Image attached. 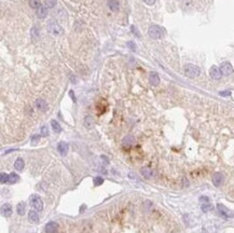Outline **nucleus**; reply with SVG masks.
Returning a JSON list of instances; mask_svg holds the SVG:
<instances>
[{
    "label": "nucleus",
    "instance_id": "1",
    "mask_svg": "<svg viewBox=\"0 0 234 233\" xmlns=\"http://www.w3.org/2000/svg\"><path fill=\"white\" fill-rule=\"evenodd\" d=\"M164 29L160 27L159 25H152L148 29V35L152 39H161L164 36Z\"/></svg>",
    "mask_w": 234,
    "mask_h": 233
},
{
    "label": "nucleus",
    "instance_id": "2",
    "mask_svg": "<svg viewBox=\"0 0 234 233\" xmlns=\"http://www.w3.org/2000/svg\"><path fill=\"white\" fill-rule=\"evenodd\" d=\"M200 72H201L200 68H199L197 66L193 65V64H189V65H187L185 67V74L187 77H189V78L197 77V76L200 74Z\"/></svg>",
    "mask_w": 234,
    "mask_h": 233
},
{
    "label": "nucleus",
    "instance_id": "3",
    "mask_svg": "<svg viewBox=\"0 0 234 233\" xmlns=\"http://www.w3.org/2000/svg\"><path fill=\"white\" fill-rule=\"evenodd\" d=\"M29 203L31 205V207L35 208L36 210H42V208H43L42 200L40 199V196L37 195V194L30 195V197H29Z\"/></svg>",
    "mask_w": 234,
    "mask_h": 233
},
{
    "label": "nucleus",
    "instance_id": "4",
    "mask_svg": "<svg viewBox=\"0 0 234 233\" xmlns=\"http://www.w3.org/2000/svg\"><path fill=\"white\" fill-rule=\"evenodd\" d=\"M48 31L52 33L53 36H59L63 33V28L55 23H50L48 25Z\"/></svg>",
    "mask_w": 234,
    "mask_h": 233
},
{
    "label": "nucleus",
    "instance_id": "5",
    "mask_svg": "<svg viewBox=\"0 0 234 233\" xmlns=\"http://www.w3.org/2000/svg\"><path fill=\"white\" fill-rule=\"evenodd\" d=\"M220 71L223 76H230L233 74V67L229 61H224L220 66Z\"/></svg>",
    "mask_w": 234,
    "mask_h": 233
},
{
    "label": "nucleus",
    "instance_id": "6",
    "mask_svg": "<svg viewBox=\"0 0 234 233\" xmlns=\"http://www.w3.org/2000/svg\"><path fill=\"white\" fill-rule=\"evenodd\" d=\"M217 209H218V212L220 213V215H221L223 218H226V219H229V218H232V217H233V214L231 213L224 205L220 204V203L217 205Z\"/></svg>",
    "mask_w": 234,
    "mask_h": 233
},
{
    "label": "nucleus",
    "instance_id": "7",
    "mask_svg": "<svg viewBox=\"0 0 234 233\" xmlns=\"http://www.w3.org/2000/svg\"><path fill=\"white\" fill-rule=\"evenodd\" d=\"M45 233H57L58 232V225L57 223H55V222H53V221H51V222H48L46 225H45Z\"/></svg>",
    "mask_w": 234,
    "mask_h": 233
},
{
    "label": "nucleus",
    "instance_id": "8",
    "mask_svg": "<svg viewBox=\"0 0 234 233\" xmlns=\"http://www.w3.org/2000/svg\"><path fill=\"white\" fill-rule=\"evenodd\" d=\"M209 74L210 77L215 79V80H219L221 78V71H220V68H218L217 66H213L211 68L209 69Z\"/></svg>",
    "mask_w": 234,
    "mask_h": 233
},
{
    "label": "nucleus",
    "instance_id": "9",
    "mask_svg": "<svg viewBox=\"0 0 234 233\" xmlns=\"http://www.w3.org/2000/svg\"><path fill=\"white\" fill-rule=\"evenodd\" d=\"M1 214L3 217H11L12 215V206L8 203H5L1 206Z\"/></svg>",
    "mask_w": 234,
    "mask_h": 233
},
{
    "label": "nucleus",
    "instance_id": "10",
    "mask_svg": "<svg viewBox=\"0 0 234 233\" xmlns=\"http://www.w3.org/2000/svg\"><path fill=\"white\" fill-rule=\"evenodd\" d=\"M57 151L61 153V155L65 156V155L67 154V152H68V145H67L66 143H64V141H61V143H58V145H57Z\"/></svg>",
    "mask_w": 234,
    "mask_h": 233
},
{
    "label": "nucleus",
    "instance_id": "11",
    "mask_svg": "<svg viewBox=\"0 0 234 233\" xmlns=\"http://www.w3.org/2000/svg\"><path fill=\"white\" fill-rule=\"evenodd\" d=\"M149 81H150V84L153 86H156L159 85L160 83V77L158 76L156 72H151L150 76H149Z\"/></svg>",
    "mask_w": 234,
    "mask_h": 233
},
{
    "label": "nucleus",
    "instance_id": "12",
    "mask_svg": "<svg viewBox=\"0 0 234 233\" xmlns=\"http://www.w3.org/2000/svg\"><path fill=\"white\" fill-rule=\"evenodd\" d=\"M222 181H223V176H222V174H220V173H216V174H214V176H213L214 186L219 187V186L222 184Z\"/></svg>",
    "mask_w": 234,
    "mask_h": 233
},
{
    "label": "nucleus",
    "instance_id": "13",
    "mask_svg": "<svg viewBox=\"0 0 234 233\" xmlns=\"http://www.w3.org/2000/svg\"><path fill=\"white\" fill-rule=\"evenodd\" d=\"M46 15H48V7L41 5L40 8L37 9V16L39 18H44Z\"/></svg>",
    "mask_w": 234,
    "mask_h": 233
},
{
    "label": "nucleus",
    "instance_id": "14",
    "mask_svg": "<svg viewBox=\"0 0 234 233\" xmlns=\"http://www.w3.org/2000/svg\"><path fill=\"white\" fill-rule=\"evenodd\" d=\"M28 219L31 223H37L39 221V215L36 210H30L28 213Z\"/></svg>",
    "mask_w": 234,
    "mask_h": 233
},
{
    "label": "nucleus",
    "instance_id": "15",
    "mask_svg": "<svg viewBox=\"0 0 234 233\" xmlns=\"http://www.w3.org/2000/svg\"><path fill=\"white\" fill-rule=\"evenodd\" d=\"M108 7H109V9H110L111 11L117 12V11H119V7H120L119 1H118V0H109V1H108Z\"/></svg>",
    "mask_w": 234,
    "mask_h": 233
},
{
    "label": "nucleus",
    "instance_id": "16",
    "mask_svg": "<svg viewBox=\"0 0 234 233\" xmlns=\"http://www.w3.org/2000/svg\"><path fill=\"white\" fill-rule=\"evenodd\" d=\"M140 173H141V175L144 176L145 178H147V179H150V178L153 177V172H152L151 168H149V167H143L140 169Z\"/></svg>",
    "mask_w": 234,
    "mask_h": 233
},
{
    "label": "nucleus",
    "instance_id": "17",
    "mask_svg": "<svg viewBox=\"0 0 234 233\" xmlns=\"http://www.w3.org/2000/svg\"><path fill=\"white\" fill-rule=\"evenodd\" d=\"M36 107H37L39 110L41 111H45L46 110V108H48V104H46V102L45 100H43V99H37V102H36Z\"/></svg>",
    "mask_w": 234,
    "mask_h": 233
},
{
    "label": "nucleus",
    "instance_id": "18",
    "mask_svg": "<svg viewBox=\"0 0 234 233\" xmlns=\"http://www.w3.org/2000/svg\"><path fill=\"white\" fill-rule=\"evenodd\" d=\"M83 124H84V126L86 127V128H92V127L94 126V121H93V118L91 117V115H86L85 118H84V121H83Z\"/></svg>",
    "mask_w": 234,
    "mask_h": 233
},
{
    "label": "nucleus",
    "instance_id": "19",
    "mask_svg": "<svg viewBox=\"0 0 234 233\" xmlns=\"http://www.w3.org/2000/svg\"><path fill=\"white\" fill-rule=\"evenodd\" d=\"M122 143H123L124 147H131L132 145L134 143V137L132 135H128V136H125L122 140Z\"/></svg>",
    "mask_w": 234,
    "mask_h": 233
},
{
    "label": "nucleus",
    "instance_id": "20",
    "mask_svg": "<svg viewBox=\"0 0 234 233\" xmlns=\"http://www.w3.org/2000/svg\"><path fill=\"white\" fill-rule=\"evenodd\" d=\"M16 212L18 215H21V216H23L25 214V212H26V204H25L24 202H21V203H18L16 206Z\"/></svg>",
    "mask_w": 234,
    "mask_h": 233
},
{
    "label": "nucleus",
    "instance_id": "21",
    "mask_svg": "<svg viewBox=\"0 0 234 233\" xmlns=\"http://www.w3.org/2000/svg\"><path fill=\"white\" fill-rule=\"evenodd\" d=\"M30 36H31V40L33 41H38V39H39V31H38V28L37 27H33L31 28V30H30Z\"/></svg>",
    "mask_w": 234,
    "mask_h": 233
},
{
    "label": "nucleus",
    "instance_id": "22",
    "mask_svg": "<svg viewBox=\"0 0 234 233\" xmlns=\"http://www.w3.org/2000/svg\"><path fill=\"white\" fill-rule=\"evenodd\" d=\"M14 168H15L16 171H23V168H24V161H23V159L18 158V159L15 161V163H14Z\"/></svg>",
    "mask_w": 234,
    "mask_h": 233
},
{
    "label": "nucleus",
    "instance_id": "23",
    "mask_svg": "<svg viewBox=\"0 0 234 233\" xmlns=\"http://www.w3.org/2000/svg\"><path fill=\"white\" fill-rule=\"evenodd\" d=\"M18 180H20V177H18L17 174H15V173L9 174V179H8L9 184H15V182H17Z\"/></svg>",
    "mask_w": 234,
    "mask_h": 233
},
{
    "label": "nucleus",
    "instance_id": "24",
    "mask_svg": "<svg viewBox=\"0 0 234 233\" xmlns=\"http://www.w3.org/2000/svg\"><path fill=\"white\" fill-rule=\"evenodd\" d=\"M51 125H52V128H53V131L55 132V133H61L62 127H61V125H59L55 120H52V121H51Z\"/></svg>",
    "mask_w": 234,
    "mask_h": 233
},
{
    "label": "nucleus",
    "instance_id": "25",
    "mask_svg": "<svg viewBox=\"0 0 234 233\" xmlns=\"http://www.w3.org/2000/svg\"><path fill=\"white\" fill-rule=\"evenodd\" d=\"M28 3L33 9H38V8H40V7H41V2H40V0H29Z\"/></svg>",
    "mask_w": 234,
    "mask_h": 233
},
{
    "label": "nucleus",
    "instance_id": "26",
    "mask_svg": "<svg viewBox=\"0 0 234 233\" xmlns=\"http://www.w3.org/2000/svg\"><path fill=\"white\" fill-rule=\"evenodd\" d=\"M40 134H41V136H43V137H46V136H49V128H48V126H42L41 130H40Z\"/></svg>",
    "mask_w": 234,
    "mask_h": 233
},
{
    "label": "nucleus",
    "instance_id": "27",
    "mask_svg": "<svg viewBox=\"0 0 234 233\" xmlns=\"http://www.w3.org/2000/svg\"><path fill=\"white\" fill-rule=\"evenodd\" d=\"M56 4V0H45V7L48 8H53Z\"/></svg>",
    "mask_w": 234,
    "mask_h": 233
},
{
    "label": "nucleus",
    "instance_id": "28",
    "mask_svg": "<svg viewBox=\"0 0 234 233\" xmlns=\"http://www.w3.org/2000/svg\"><path fill=\"white\" fill-rule=\"evenodd\" d=\"M39 140H40V136H39V135H33V137H31V145H33V146H36Z\"/></svg>",
    "mask_w": 234,
    "mask_h": 233
},
{
    "label": "nucleus",
    "instance_id": "29",
    "mask_svg": "<svg viewBox=\"0 0 234 233\" xmlns=\"http://www.w3.org/2000/svg\"><path fill=\"white\" fill-rule=\"evenodd\" d=\"M210 208H211V205H210L209 203H205V204L202 205V210H203L204 213H206V212L210 210Z\"/></svg>",
    "mask_w": 234,
    "mask_h": 233
},
{
    "label": "nucleus",
    "instance_id": "30",
    "mask_svg": "<svg viewBox=\"0 0 234 233\" xmlns=\"http://www.w3.org/2000/svg\"><path fill=\"white\" fill-rule=\"evenodd\" d=\"M8 179H9L8 174H5V173H1V184H5V182H8Z\"/></svg>",
    "mask_w": 234,
    "mask_h": 233
},
{
    "label": "nucleus",
    "instance_id": "31",
    "mask_svg": "<svg viewBox=\"0 0 234 233\" xmlns=\"http://www.w3.org/2000/svg\"><path fill=\"white\" fill-rule=\"evenodd\" d=\"M103 182H104L103 178H100V177H96V178H94V184H95V186H99V184H102Z\"/></svg>",
    "mask_w": 234,
    "mask_h": 233
},
{
    "label": "nucleus",
    "instance_id": "32",
    "mask_svg": "<svg viewBox=\"0 0 234 233\" xmlns=\"http://www.w3.org/2000/svg\"><path fill=\"white\" fill-rule=\"evenodd\" d=\"M200 201H201L202 203H203V202H204V203H209L207 196H201V197H200Z\"/></svg>",
    "mask_w": 234,
    "mask_h": 233
},
{
    "label": "nucleus",
    "instance_id": "33",
    "mask_svg": "<svg viewBox=\"0 0 234 233\" xmlns=\"http://www.w3.org/2000/svg\"><path fill=\"white\" fill-rule=\"evenodd\" d=\"M128 46H130V48H131V49L133 50V51H135V49H136V45L134 44V43H133V42H132V41H130V42H128Z\"/></svg>",
    "mask_w": 234,
    "mask_h": 233
},
{
    "label": "nucleus",
    "instance_id": "34",
    "mask_svg": "<svg viewBox=\"0 0 234 233\" xmlns=\"http://www.w3.org/2000/svg\"><path fill=\"white\" fill-rule=\"evenodd\" d=\"M144 1L147 4H149V5H152V4H154V2H156V0H144Z\"/></svg>",
    "mask_w": 234,
    "mask_h": 233
},
{
    "label": "nucleus",
    "instance_id": "35",
    "mask_svg": "<svg viewBox=\"0 0 234 233\" xmlns=\"http://www.w3.org/2000/svg\"><path fill=\"white\" fill-rule=\"evenodd\" d=\"M230 92L229 91H226V92H220V95L221 96H230Z\"/></svg>",
    "mask_w": 234,
    "mask_h": 233
},
{
    "label": "nucleus",
    "instance_id": "36",
    "mask_svg": "<svg viewBox=\"0 0 234 233\" xmlns=\"http://www.w3.org/2000/svg\"><path fill=\"white\" fill-rule=\"evenodd\" d=\"M71 81H72V82H77V79H76V77H74V78L72 77V79H71Z\"/></svg>",
    "mask_w": 234,
    "mask_h": 233
}]
</instances>
